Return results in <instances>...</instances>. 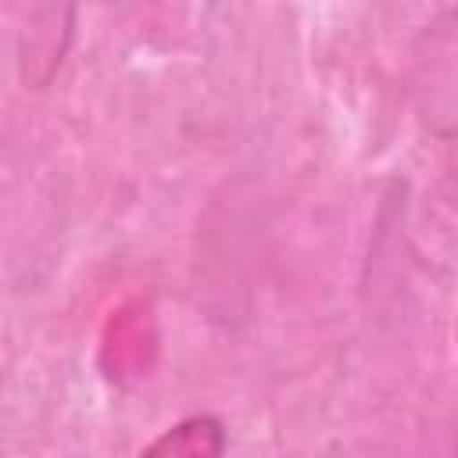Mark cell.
Segmentation results:
<instances>
[{
  "label": "cell",
  "instance_id": "cell-1",
  "mask_svg": "<svg viewBox=\"0 0 458 458\" xmlns=\"http://www.w3.org/2000/svg\"><path fill=\"white\" fill-rule=\"evenodd\" d=\"M229 433L215 415H190L154 437L136 458H225Z\"/></svg>",
  "mask_w": 458,
  "mask_h": 458
}]
</instances>
